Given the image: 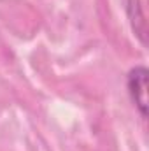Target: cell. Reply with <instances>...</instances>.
<instances>
[{
    "label": "cell",
    "instance_id": "1",
    "mask_svg": "<svg viewBox=\"0 0 149 151\" xmlns=\"http://www.w3.org/2000/svg\"><path fill=\"white\" fill-rule=\"evenodd\" d=\"M128 93L132 97V102L139 109L140 116L148 118V69L146 67H135L130 70L126 79Z\"/></svg>",
    "mask_w": 149,
    "mask_h": 151
}]
</instances>
